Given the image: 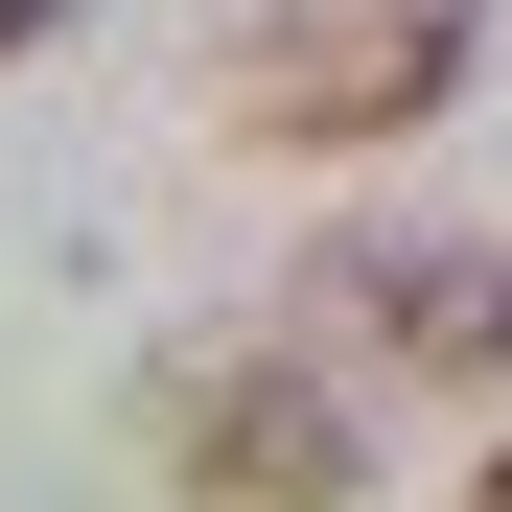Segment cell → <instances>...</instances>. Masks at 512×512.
<instances>
[{
    "mask_svg": "<svg viewBox=\"0 0 512 512\" xmlns=\"http://www.w3.org/2000/svg\"><path fill=\"white\" fill-rule=\"evenodd\" d=\"M163 466L210 512H350V396L303 350H187L163 373Z\"/></svg>",
    "mask_w": 512,
    "mask_h": 512,
    "instance_id": "2",
    "label": "cell"
},
{
    "mask_svg": "<svg viewBox=\"0 0 512 512\" xmlns=\"http://www.w3.org/2000/svg\"><path fill=\"white\" fill-rule=\"evenodd\" d=\"M303 303H350V326H373V373L512 396V233H373V256H326Z\"/></svg>",
    "mask_w": 512,
    "mask_h": 512,
    "instance_id": "3",
    "label": "cell"
},
{
    "mask_svg": "<svg viewBox=\"0 0 512 512\" xmlns=\"http://www.w3.org/2000/svg\"><path fill=\"white\" fill-rule=\"evenodd\" d=\"M47 24H70V0H0V70H24V47H47Z\"/></svg>",
    "mask_w": 512,
    "mask_h": 512,
    "instance_id": "4",
    "label": "cell"
},
{
    "mask_svg": "<svg viewBox=\"0 0 512 512\" xmlns=\"http://www.w3.org/2000/svg\"><path fill=\"white\" fill-rule=\"evenodd\" d=\"M466 512H512V443H489V489H466Z\"/></svg>",
    "mask_w": 512,
    "mask_h": 512,
    "instance_id": "5",
    "label": "cell"
},
{
    "mask_svg": "<svg viewBox=\"0 0 512 512\" xmlns=\"http://www.w3.org/2000/svg\"><path fill=\"white\" fill-rule=\"evenodd\" d=\"M489 0H280V24H233V140L280 163H350V140H419L466 94Z\"/></svg>",
    "mask_w": 512,
    "mask_h": 512,
    "instance_id": "1",
    "label": "cell"
}]
</instances>
